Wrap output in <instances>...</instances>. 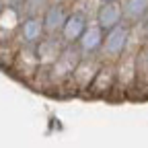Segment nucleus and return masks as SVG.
Here are the masks:
<instances>
[{"mask_svg": "<svg viewBox=\"0 0 148 148\" xmlns=\"http://www.w3.org/2000/svg\"><path fill=\"white\" fill-rule=\"evenodd\" d=\"M132 41H134V27L130 23L123 21L115 27L107 29L105 37H103L101 51H99L101 62H117L125 53V49L132 45Z\"/></svg>", "mask_w": 148, "mask_h": 148, "instance_id": "1", "label": "nucleus"}, {"mask_svg": "<svg viewBox=\"0 0 148 148\" xmlns=\"http://www.w3.org/2000/svg\"><path fill=\"white\" fill-rule=\"evenodd\" d=\"M95 8L97 6H90L88 0H76L74 2V8L70 10L66 23L62 25V39L66 43H76L78 37L82 35V31L86 29V25L90 23L92 14H95Z\"/></svg>", "mask_w": 148, "mask_h": 148, "instance_id": "2", "label": "nucleus"}, {"mask_svg": "<svg viewBox=\"0 0 148 148\" xmlns=\"http://www.w3.org/2000/svg\"><path fill=\"white\" fill-rule=\"evenodd\" d=\"M39 58H37V51H35V45H18L16 49V56H14V62L10 66V74L14 78H18L21 82H27L31 84L33 76L39 70Z\"/></svg>", "mask_w": 148, "mask_h": 148, "instance_id": "3", "label": "nucleus"}, {"mask_svg": "<svg viewBox=\"0 0 148 148\" xmlns=\"http://www.w3.org/2000/svg\"><path fill=\"white\" fill-rule=\"evenodd\" d=\"M115 84H117L115 62H101V68L95 74V80L90 82L86 97H92V99H113Z\"/></svg>", "mask_w": 148, "mask_h": 148, "instance_id": "4", "label": "nucleus"}, {"mask_svg": "<svg viewBox=\"0 0 148 148\" xmlns=\"http://www.w3.org/2000/svg\"><path fill=\"white\" fill-rule=\"evenodd\" d=\"M99 68H101V58H97V56H82L80 58V62L76 64V68L72 72V80H74V86H76L78 95L86 97L88 86L95 80V74Z\"/></svg>", "mask_w": 148, "mask_h": 148, "instance_id": "5", "label": "nucleus"}, {"mask_svg": "<svg viewBox=\"0 0 148 148\" xmlns=\"http://www.w3.org/2000/svg\"><path fill=\"white\" fill-rule=\"evenodd\" d=\"M43 35H45L43 16L41 14H29V16H23L14 39L18 41V45H37L43 39Z\"/></svg>", "mask_w": 148, "mask_h": 148, "instance_id": "6", "label": "nucleus"}, {"mask_svg": "<svg viewBox=\"0 0 148 148\" xmlns=\"http://www.w3.org/2000/svg\"><path fill=\"white\" fill-rule=\"evenodd\" d=\"M72 8H74V2H68V0H49L47 8L41 14L45 33H60Z\"/></svg>", "mask_w": 148, "mask_h": 148, "instance_id": "7", "label": "nucleus"}, {"mask_svg": "<svg viewBox=\"0 0 148 148\" xmlns=\"http://www.w3.org/2000/svg\"><path fill=\"white\" fill-rule=\"evenodd\" d=\"M64 47H66V41L62 39L60 33H45L43 39L35 45L39 64L41 66H51L56 60L60 58V53L64 51Z\"/></svg>", "mask_w": 148, "mask_h": 148, "instance_id": "8", "label": "nucleus"}, {"mask_svg": "<svg viewBox=\"0 0 148 148\" xmlns=\"http://www.w3.org/2000/svg\"><path fill=\"white\" fill-rule=\"evenodd\" d=\"M103 37H105V29L95 21L90 18V23L86 25V29L82 31V35L78 37V49L82 56H97L99 58V51H101V45H103Z\"/></svg>", "mask_w": 148, "mask_h": 148, "instance_id": "9", "label": "nucleus"}, {"mask_svg": "<svg viewBox=\"0 0 148 148\" xmlns=\"http://www.w3.org/2000/svg\"><path fill=\"white\" fill-rule=\"evenodd\" d=\"M92 18L107 31L111 27H115L119 23H123V6H121V0H109V2H101L95 8V14Z\"/></svg>", "mask_w": 148, "mask_h": 148, "instance_id": "10", "label": "nucleus"}, {"mask_svg": "<svg viewBox=\"0 0 148 148\" xmlns=\"http://www.w3.org/2000/svg\"><path fill=\"white\" fill-rule=\"evenodd\" d=\"M123 18L130 25H138L148 14V0H121Z\"/></svg>", "mask_w": 148, "mask_h": 148, "instance_id": "11", "label": "nucleus"}, {"mask_svg": "<svg viewBox=\"0 0 148 148\" xmlns=\"http://www.w3.org/2000/svg\"><path fill=\"white\" fill-rule=\"evenodd\" d=\"M16 49H18L16 39L0 41V68L2 70H10V66L14 62V56H16Z\"/></svg>", "mask_w": 148, "mask_h": 148, "instance_id": "12", "label": "nucleus"}, {"mask_svg": "<svg viewBox=\"0 0 148 148\" xmlns=\"http://www.w3.org/2000/svg\"><path fill=\"white\" fill-rule=\"evenodd\" d=\"M49 0H21V10L23 16L29 14H43V10L47 8Z\"/></svg>", "mask_w": 148, "mask_h": 148, "instance_id": "13", "label": "nucleus"}, {"mask_svg": "<svg viewBox=\"0 0 148 148\" xmlns=\"http://www.w3.org/2000/svg\"><path fill=\"white\" fill-rule=\"evenodd\" d=\"M101 2H109V0H101Z\"/></svg>", "mask_w": 148, "mask_h": 148, "instance_id": "14", "label": "nucleus"}]
</instances>
